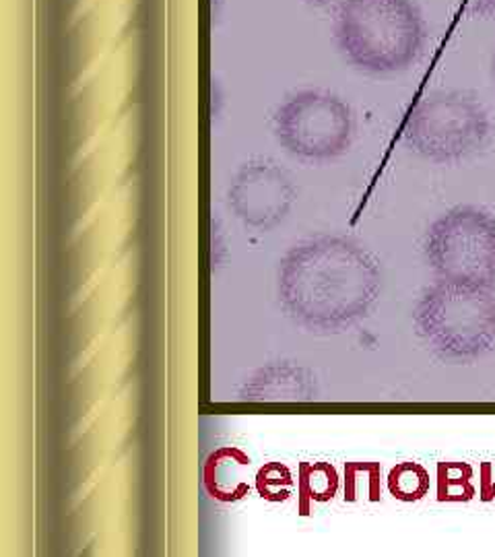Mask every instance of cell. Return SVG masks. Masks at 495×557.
<instances>
[{"label":"cell","instance_id":"15","mask_svg":"<svg viewBox=\"0 0 495 557\" xmlns=\"http://www.w3.org/2000/svg\"><path fill=\"white\" fill-rule=\"evenodd\" d=\"M494 73H495V62H494Z\"/></svg>","mask_w":495,"mask_h":557},{"label":"cell","instance_id":"10","mask_svg":"<svg viewBox=\"0 0 495 557\" xmlns=\"http://www.w3.org/2000/svg\"><path fill=\"white\" fill-rule=\"evenodd\" d=\"M388 490L403 502L421 499L430 492V473L417 462H403L393 469L388 479Z\"/></svg>","mask_w":495,"mask_h":557},{"label":"cell","instance_id":"2","mask_svg":"<svg viewBox=\"0 0 495 557\" xmlns=\"http://www.w3.org/2000/svg\"><path fill=\"white\" fill-rule=\"evenodd\" d=\"M335 40L357 71L395 75L423 54L428 23L416 0H349L337 11Z\"/></svg>","mask_w":495,"mask_h":557},{"label":"cell","instance_id":"12","mask_svg":"<svg viewBox=\"0 0 495 557\" xmlns=\"http://www.w3.org/2000/svg\"><path fill=\"white\" fill-rule=\"evenodd\" d=\"M312 471L317 475V483H312V487H310L312 498H333V494L337 492V475H335V471L329 465H318V467H312Z\"/></svg>","mask_w":495,"mask_h":557},{"label":"cell","instance_id":"14","mask_svg":"<svg viewBox=\"0 0 495 557\" xmlns=\"http://www.w3.org/2000/svg\"><path fill=\"white\" fill-rule=\"evenodd\" d=\"M312 7H318V9H326V11H338L341 7H345L349 0H308Z\"/></svg>","mask_w":495,"mask_h":557},{"label":"cell","instance_id":"9","mask_svg":"<svg viewBox=\"0 0 495 557\" xmlns=\"http://www.w3.org/2000/svg\"><path fill=\"white\" fill-rule=\"evenodd\" d=\"M248 457L236 448H223L218 455L209 458L205 469V483L213 498L232 502L248 492V483L244 479V469L248 467Z\"/></svg>","mask_w":495,"mask_h":557},{"label":"cell","instance_id":"4","mask_svg":"<svg viewBox=\"0 0 495 557\" xmlns=\"http://www.w3.org/2000/svg\"><path fill=\"white\" fill-rule=\"evenodd\" d=\"M405 145L432 163H456L477 153L490 137V116L462 91H437L419 101L405 124Z\"/></svg>","mask_w":495,"mask_h":557},{"label":"cell","instance_id":"8","mask_svg":"<svg viewBox=\"0 0 495 557\" xmlns=\"http://www.w3.org/2000/svg\"><path fill=\"white\" fill-rule=\"evenodd\" d=\"M312 397L314 379L304 368L289 363L260 370L242 391V398L246 400H308Z\"/></svg>","mask_w":495,"mask_h":557},{"label":"cell","instance_id":"11","mask_svg":"<svg viewBox=\"0 0 495 557\" xmlns=\"http://www.w3.org/2000/svg\"><path fill=\"white\" fill-rule=\"evenodd\" d=\"M258 492L267 499H285L289 496L292 475L281 465H269L258 473Z\"/></svg>","mask_w":495,"mask_h":557},{"label":"cell","instance_id":"5","mask_svg":"<svg viewBox=\"0 0 495 557\" xmlns=\"http://www.w3.org/2000/svg\"><path fill=\"white\" fill-rule=\"evenodd\" d=\"M425 259L442 281L495 289V218L462 205L440 215L425 236Z\"/></svg>","mask_w":495,"mask_h":557},{"label":"cell","instance_id":"1","mask_svg":"<svg viewBox=\"0 0 495 557\" xmlns=\"http://www.w3.org/2000/svg\"><path fill=\"white\" fill-rule=\"evenodd\" d=\"M382 287L376 260L341 236L294 246L279 267V301L308 331L341 333L366 319Z\"/></svg>","mask_w":495,"mask_h":557},{"label":"cell","instance_id":"6","mask_svg":"<svg viewBox=\"0 0 495 557\" xmlns=\"http://www.w3.org/2000/svg\"><path fill=\"white\" fill-rule=\"evenodd\" d=\"M275 137L299 160H337L354 143L356 116L349 103L331 91H297L275 114Z\"/></svg>","mask_w":495,"mask_h":557},{"label":"cell","instance_id":"7","mask_svg":"<svg viewBox=\"0 0 495 557\" xmlns=\"http://www.w3.org/2000/svg\"><path fill=\"white\" fill-rule=\"evenodd\" d=\"M296 199L294 180L277 163L267 160L244 163L227 190L234 215L258 232L275 230L287 220Z\"/></svg>","mask_w":495,"mask_h":557},{"label":"cell","instance_id":"3","mask_svg":"<svg viewBox=\"0 0 495 557\" xmlns=\"http://www.w3.org/2000/svg\"><path fill=\"white\" fill-rule=\"evenodd\" d=\"M417 333L437 358L469 363L495 349L494 289L437 281L419 298Z\"/></svg>","mask_w":495,"mask_h":557},{"label":"cell","instance_id":"13","mask_svg":"<svg viewBox=\"0 0 495 557\" xmlns=\"http://www.w3.org/2000/svg\"><path fill=\"white\" fill-rule=\"evenodd\" d=\"M469 9L479 17L495 21V0H469Z\"/></svg>","mask_w":495,"mask_h":557}]
</instances>
